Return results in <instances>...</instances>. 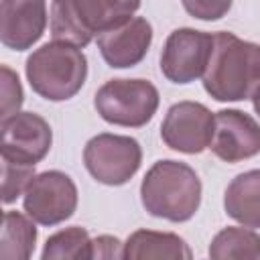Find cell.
<instances>
[{
    "mask_svg": "<svg viewBox=\"0 0 260 260\" xmlns=\"http://www.w3.org/2000/svg\"><path fill=\"white\" fill-rule=\"evenodd\" d=\"M144 209L175 223L191 219L201 205V179L181 160H156L140 183Z\"/></svg>",
    "mask_w": 260,
    "mask_h": 260,
    "instance_id": "7a4b0ae2",
    "label": "cell"
},
{
    "mask_svg": "<svg viewBox=\"0 0 260 260\" xmlns=\"http://www.w3.org/2000/svg\"><path fill=\"white\" fill-rule=\"evenodd\" d=\"M37 221L24 211L8 209L2 215L0 258L2 260H28L37 244Z\"/></svg>",
    "mask_w": 260,
    "mask_h": 260,
    "instance_id": "2e32d148",
    "label": "cell"
},
{
    "mask_svg": "<svg viewBox=\"0 0 260 260\" xmlns=\"http://www.w3.org/2000/svg\"><path fill=\"white\" fill-rule=\"evenodd\" d=\"M158 89L148 79H110L93 95L102 120L124 128L146 126L158 110Z\"/></svg>",
    "mask_w": 260,
    "mask_h": 260,
    "instance_id": "5b68a950",
    "label": "cell"
},
{
    "mask_svg": "<svg viewBox=\"0 0 260 260\" xmlns=\"http://www.w3.org/2000/svg\"><path fill=\"white\" fill-rule=\"evenodd\" d=\"M24 211L41 225H57L77 209V187L61 171H45L32 177L24 191Z\"/></svg>",
    "mask_w": 260,
    "mask_h": 260,
    "instance_id": "52a82bcc",
    "label": "cell"
},
{
    "mask_svg": "<svg viewBox=\"0 0 260 260\" xmlns=\"http://www.w3.org/2000/svg\"><path fill=\"white\" fill-rule=\"evenodd\" d=\"M213 51V35L195 28L173 30L160 51V71L173 83H191L203 77Z\"/></svg>",
    "mask_w": 260,
    "mask_h": 260,
    "instance_id": "ba28073f",
    "label": "cell"
},
{
    "mask_svg": "<svg viewBox=\"0 0 260 260\" xmlns=\"http://www.w3.org/2000/svg\"><path fill=\"white\" fill-rule=\"evenodd\" d=\"M83 162L98 183L118 187L128 183L140 169L142 148L136 138L102 132L87 140Z\"/></svg>",
    "mask_w": 260,
    "mask_h": 260,
    "instance_id": "8992f818",
    "label": "cell"
},
{
    "mask_svg": "<svg viewBox=\"0 0 260 260\" xmlns=\"http://www.w3.org/2000/svg\"><path fill=\"white\" fill-rule=\"evenodd\" d=\"M24 71L37 95L49 102H65L83 87L87 77V59L81 47L65 41H53L28 55Z\"/></svg>",
    "mask_w": 260,
    "mask_h": 260,
    "instance_id": "277c9868",
    "label": "cell"
},
{
    "mask_svg": "<svg viewBox=\"0 0 260 260\" xmlns=\"http://www.w3.org/2000/svg\"><path fill=\"white\" fill-rule=\"evenodd\" d=\"M223 209L238 223L260 228V169L240 173L223 193Z\"/></svg>",
    "mask_w": 260,
    "mask_h": 260,
    "instance_id": "9a60e30c",
    "label": "cell"
},
{
    "mask_svg": "<svg viewBox=\"0 0 260 260\" xmlns=\"http://www.w3.org/2000/svg\"><path fill=\"white\" fill-rule=\"evenodd\" d=\"M53 144L49 122L35 112H16L2 120V158L37 165Z\"/></svg>",
    "mask_w": 260,
    "mask_h": 260,
    "instance_id": "30bf717a",
    "label": "cell"
},
{
    "mask_svg": "<svg viewBox=\"0 0 260 260\" xmlns=\"http://www.w3.org/2000/svg\"><path fill=\"white\" fill-rule=\"evenodd\" d=\"M98 49L104 61L114 69L138 65L152 43V26L142 16H132L126 22L98 35Z\"/></svg>",
    "mask_w": 260,
    "mask_h": 260,
    "instance_id": "7c38bea8",
    "label": "cell"
},
{
    "mask_svg": "<svg viewBox=\"0 0 260 260\" xmlns=\"http://www.w3.org/2000/svg\"><path fill=\"white\" fill-rule=\"evenodd\" d=\"M91 258H98V260L124 258V244L116 236H98L91 240Z\"/></svg>",
    "mask_w": 260,
    "mask_h": 260,
    "instance_id": "7402d4cb",
    "label": "cell"
},
{
    "mask_svg": "<svg viewBox=\"0 0 260 260\" xmlns=\"http://www.w3.org/2000/svg\"><path fill=\"white\" fill-rule=\"evenodd\" d=\"M201 79L217 102L252 100L260 93V45L228 30L213 32V51Z\"/></svg>",
    "mask_w": 260,
    "mask_h": 260,
    "instance_id": "6da1fadb",
    "label": "cell"
},
{
    "mask_svg": "<svg viewBox=\"0 0 260 260\" xmlns=\"http://www.w3.org/2000/svg\"><path fill=\"white\" fill-rule=\"evenodd\" d=\"M215 114L199 102H179L167 110V116L160 124L162 142L177 152L199 154L209 148L213 138Z\"/></svg>",
    "mask_w": 260,
    "mask_h": 260,
    "instance_id": "9c48e42d",
    "label": "cell"
},
{
    "mask_svg": "<svg viewBox=\"0 0 260 260\" xmlns=\"http://www.w3.org/2000/svg\"><path fill=\"white\" fill-rule=\"evenodd\" d=\"M126 260H191L193 252L187 242L173 232H154V230H136L124 242Z\"/></svg>",
    "mask_w": 260,
    "mask_h": 260,
    "instance_id": "5bb4252c",
    "label": "cell"
},
{
    "mask_svg": "<svg viewBox=\"0 0 260 260\" xmlns=\"http://www.w3.org/2000/svg\"><path fill=\"white\" fill-rule=\"evenodd\" d=\"M35 175V165L2 158V203H14L20 195H24Z\"/></svg>",
    "mask_w": 260,
    "mask_h": 260,
    "instance_id": "d6986e66",
    "label": "cell"
},
{
    "mask_svg": "<svg viewBox=\"0 0 260 260\" xmlns=\"http://www.w3.org/2000/svg\"><path fill=\"white\" fill-rule=\"evenodd\" d=\"M0 75H2V120L20 112V106L24 102V93H22V85H20V79L18 75L8 67V65H2L0 67Z\"/></svg>",
    "mask_w": 260,
    "mask_h": 260,
    "instance_id": "ffe728a7",
    "label": "cell"
},
{
    "mask_svg": "<svg viewBox=\"0 0 260 260\" xmlns=\"http://www.w3.org/2000/svg\"><path fill=\"white\" fill-rule=\"evenodd\" d=\"M209 258L213 260H258L260 236L252 228H223L209 244Z\"/></svg>",
    "mask_w": 260,
    "mask_h": 260,
    "instance_id": "e0dca14e",
    "label": "cell"
},
{
    "mask_svg": "<svg viewBox=\"0 0 260 260\" xmlns=\"http://www.w3.org/2000/svg\"><path fill=\"white\" fill-rule=\"evenodd\" d=\"M43 260H89L91 258V238L85 228L71 225L47 238Z\"/></svg>",
    "mask_w": 260,
    "mask_h": 260,
    "instance_id": "ac0fdd59",
    "label": "cell"
},
{
    "mask_svg": "<svg viewBox=\"0 0 260 260\" xmlns=\"http://www.w3.org/2000/svg\"><path fill=\"white\" fill-rule=\"evenodd\" d=\"M189 16L199 20H219L232 8L234 0H181Z\"/></svg>",
    "mask_w": 260,
    "mask_h": 260,
    "instance_id": "44dd1931",
    "label": "cell"
},
{
    "mask_svg": "<svg viewBox=\"0 0 260 260\" xmlns=\"http://www.w3.org/2000/svg\"><path fill=\"white\" fill-rule=\"evenodd\" d=\"M0 41L6 49H30L47 28V0H2Z\"/></svg>",
    "mask_w": 260,
    "mask_h": 260,
    "instance_id": "4fadbf2b",
    "label": "cell"
},
{
    "mask_svg": "<svg viewBox=\"0 0 260 260\" xmlns=\"http://www.w3.org/2000/svg\"><path fill=\"white\" fill-rule=\"evenodd\" d=\"M252 104H254V112H256V114L260 116V93L252 98Z\"/></svg>",
    "mask_w": 260,
    "mask_h": 260,
    "instance_id": "603a6c76",
    "label": "cell"
},
{
    "mask_svg": "<svg viewBox=\"0 0 260 260\" xmlns=\"http://www.w3.org/2000/svg\"><path fill=\"white\" fill-rule=\"evenodd\" d=\"M140 8V0H53L49 28L55 41L87 47L93 37L114 28Z\"/></svg>",
    "mask_w": 260,
    "mask_h": 260,
    "instance_id": "3957f363",
    "label": "cell"
},
{
    "mask_svg": "<svg viewBox=\"0 0 260 260\" xmlns=\"http://www.w3.org/2000/svg\"><path fill=\"white\" fill-rule=\"evenodd\" d=\"M209 150L223 162H240L260 152V124L242 110L215 112Z\"/></svg>",
    "mask_w": 260,
    "mask_h": 260,
    "instance_id": "8fae6325",
    "label": "cell"
}]
</instances>
